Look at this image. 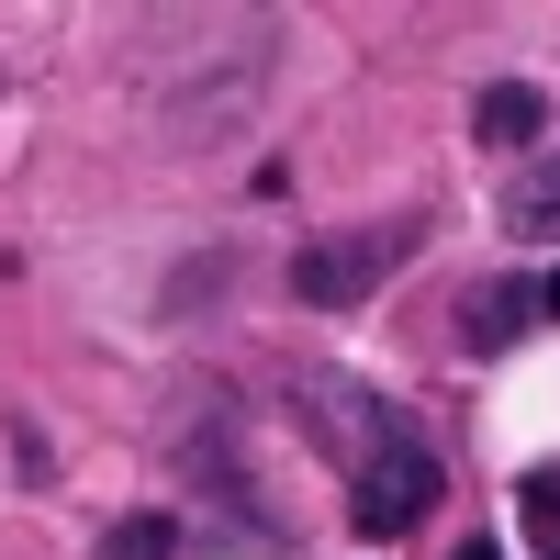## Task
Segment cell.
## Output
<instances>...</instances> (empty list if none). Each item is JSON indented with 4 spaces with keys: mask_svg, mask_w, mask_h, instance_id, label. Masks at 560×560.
<instances>
[{
    "mask_svg": "<svg viewBox=\"0 0 560 560\" xmlns=\"http://www.w3.org/2000/svg\"><path fill=\"white\" fill-rule=\"evenodd\" d=\"M438 504V448L404 427V415H382V438H370V459H359V493H348V516L370 527V538H404L415 516Z\"/></svg>",
    "mask_w": 560,
    "mask_h": 560,
    "instance_id": "6da1fadb",
    "label": "cell"
},
{
    "mask_svg": "<svg viewBox=\"0 0 560 560\" xmlns=\"http://www.w3.org/2000/svg\"><path fill=\"white\" fill-rule=\"evenodd\" d=\"M404 258H415V224H359V236H325V247H303V258H292V292L337 314V303H359L370 280L404 269Z\"/></svg>",
    "mask_w": 560,
    "mask_h": 560,
    "instance_id": "7a4b0ae2",
    "label": "cell"
},
{
    "mask_svg": "<svg viewBox=\"0 0 560 560\" xmlns=\"http://www.w3.org/2000/svg\"><path fill=\"white\" fill-rule=\"evenodd\" d=\"M471 135H482V147H538V135H549V102H538L527 79H493L482 102H471Z\"/></svg>",
    "mask_w": 560,
    "mask_h": 560,
    "instance_id": "3957f363",
    "label": "cell"
},
{
    "mask_svg": "<svg viewBox=\"0 0 560 560\" xmlns=\"http://www.w3.org/2000/svg\"><path fill=\"white\" fill-rule=\"evenodd\" d=\"M527 292H516V280H493V292H471V303H459V337H471V348H516L527 337Z\"/></svg>",
    "mask_w": 560,
    "mask_h": 560,
    "instance_id": "277c9868",
    "label": "cell"
},
{
    "mask_svg": "<svg viewBox=\"0 0 560 560\" xmlns=\"http://www.w3.org/2000/svg\"><path fill=\"white\" fill-rule=\"evenodd\" d=\"M504 224H516V236H560V158H538L516 191H504Z\"/></svg>",
    "mask_w": 560,
    "mask_h": 560,
    "instance_id": "5b68a950",
    "label": "cell"
},
{
    "mask_svg": "<svg viewBox=\"0 0 560 560\" xmlns=\"http://www.w3.org/2000/svg\"><path fill=\"white\" fill-rule=\"evenodd\" d=\"M168 549H179V527H168V516H124V527L102 538V560H168Z\"/></svg>",
    "mask_w": 560,
    "mask_h": 560,
    "instance_id": "8992f818",
    "label": "cell"
},
{
    "mask_svg": "<svg viewBox=\"0 0 560 560\" xmlns=\"http://www.w3.org/2000/svg\"><path fill=\"white\" fill-rule=\"evenodd\" d=\"M527 527H538V538H560V471H538V482H527Z\"/></svg>",
    "mask_w": 560,
    "mask_h": 560,
    "instance_id": "52a82bcc",
    "label": "cell"
},
{
    "mask_svg": "<svg viewBox=\"0 0 560 560\" xmlns=\"http://www.w3.org/2000/svg\"><path fill=\"white\" fill-rule=\"evenodd\" d=\"M459 560H493V538H471V549H459Z\"/></svg>",
    "mask_w": 560,
    "mask_h": 560,
    "instance_id": "ba28073f",
    "label": "cell"
},
{
    "mask_svg": "<svg viewBox=\"0 0 560 560\" xmlns=\"http://www.w3.org/2000/svg\"><path fill=\"white\" fill-rule=\"evenodd\" d=\"M538 303H549V314H560V269H549V292H538Z\"/></svg>",
    "mask_w": 560,
    "mask_h": 560,
    "instance_id": "9c48e42d",
    "label": "cell"
}]
</instances>
